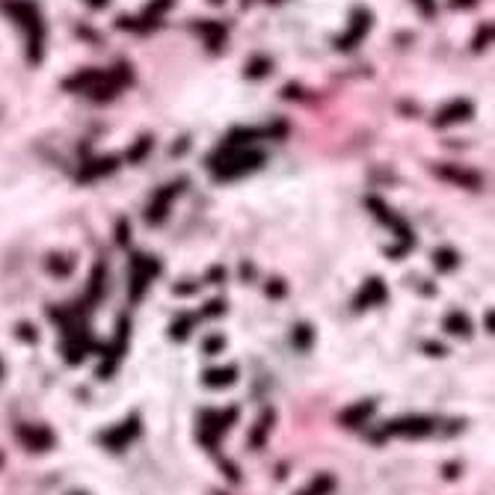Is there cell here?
Listing matches in <instances>:
<instances>
[{"mask_svg": "<svg viewBox=\"0 0 495 495\" xmlns=\"http://www.w3.org/2000/svg\"><path fill=\"white\" fill-rule=\"evenodd\" d=\"M368 21H371V15H368V12H356V15H353V27H350V33H347L344 39H338V48H341V51H350V48H353L362 36H365V33H368Z\"/></svg>", "mask_w": 495, "mask_h": 495, "instance_id": "obj_18", "label": "cell"}, {"mask_svg": "<svg viewBox=\"0 0 495 495\" xmlns=\"http://www.w3.org/2000/svg\"><path fill=\"white\" fill-rule=\"evenodd\" d=\"M436 430V418L430 416H401V418H391L379 427V433L374 436L377 442L379 439H389V436H401V439H424Z\"/></svg>", "mask_w": 495, "mask_h": 495, "instance_id": "obj_4", "label": "cell"}, {"mask_svg": "<svg viewBox=\"0 0 495 495\" xmlns=\"http://www.w3.org/2000/svg\"><path fill=\"white\" fill-rule=\"evenodd\" d=\"M15 439L33 454H45L57 445V436L51 433V427H45V424H18L15 427Z\"/></svg>", "mask_w": 495, "mask_h": 495, "instance_id": "obj_7", "label": "cell"}, {"mask_svg": "<svg viewBox=\"0 0 495 495\" xmlns=\"http://www.w3.org/2000/svg\"><path fill=\"white\" fill-rule=\"evenodd\" d=\"M374 409H377V404L374 401H359V404H353V406H347L338 416V424L341 427H347V430H356V427H362L371 416H374Z\"/></svg>", "mask_w": 495, "mask_h": 495, "instance_id": "obj_13", "label": "cell"}, {"mask_svg": "<svg viewBox=\"0 0 495 495\" xmlns=\"http://www.w3.org/2000/svg\"><path fill=\"white\" fill-rule=\"evenodd\" d=\"M267 294H270V296H285V285L279 282V279H273V282L267 285Z\"/></svg>", "mask_w": 495, "mask_h": 495, "instance_id": "obj_31", "label": "cell"}, {"mask_svg": "<svg viewBox=\"0 0 495 495\" xmlns=\"http://www.w3.org/2000/svg\"><path fill=\"white\" fill-rule=\"evenodd\" d=\"M261 163H264V152H258V148L223 143L211 157V175L217 181H235L261 169Z\"/></svg>", "mask_w": 495, "mask_h": 495, "instance_id": "obj_1", "label": "cell"}, {"mask_svg": "<svg viewBox=\"0 0 495 495\" xmlns=\"http://www.w3.org/2000/svg\"><path fill=\"white\" fill-rule=\"evenodd\" d=\"M104 264H95L92 267V276H89V294H87V300L89 303H98L104 296Z\"/></svg>", "mask_w": 495, "mask_h": 495, "instance_id": "obj_21", "label": "cell"}, {"mask_svg": "<svg viewBox=\"0 0 495 495\" xmlns=\"http://www.w3.org/2000/svg\"><path fill=\"white\" fill-rule=\"evenodd\" d=\"M202 383L208 389H228L238 383V368L235 365H226V368H208L202 374Z\"/></svg>", "mask_w": 495, "mask_h": 495, "instance_id": "obj_15", "label": "cell"}, {"mask_svg": "<svg viewBox=\"0 0 495 495\" xmlns=\"http://www.w3.org/2000/svg\"><path fill=\"white\" fill-rule=\"evenodd\" d=\"M418 4H421V9H424V15H430L433 9H430V0H418Z\"/></svg>", "mask_w": 495, "mask_h": 495, "instance_id": "obj_35", "label": "cell"}, {"mask_svg": "<svg viewBox=\"0 0 495 495\" xmlns=\"http://www.w3.org/2000/svg\"><path fill=\"white\" fill-rule=\"evenodd\" d=\"M193 323H196V318H193V315H181V318H178V321L169 326V335H172L175 341H184V338L190 335Z\"/></svg>", "mask_w": 495, "mask_h": 495, "instance_id": "obj_22", "label": "cell"}, {"mask_svg": "<svg viewBox=\"0 0 495 495\" xmlns=\"http://www.w3.org/2000/svg\"><path fill=\"white\" fill-rule=\"evenodd\" d=\"M223 347H226V338H223V335H211V338L205 341V353H208V356H213V353L223 350Z\"/></svg>", "mask_w": 495, "mask_h": 495, "instance_id": "obj_29", "label": "cell"}, {"mask_svg": "<svg viewBox=\"0 0 495 495\" xmlns=\"http://www.w3.org/2000/svg\"><path fill=\"white\" fill-rule=\"evenodd\" d=\"M116 167H119V157H98V160L87 163V167H80L77 181H95V178H101V175H110Z\"/></svg>", "mask_w": 495, "mask_h": 495, "instance_id": "obj_16", "label": "cell"}, {"mask_svg": "<svg viewBox=\"0 0 495 495\" xmlns=\"http://www.w3.org/2000/svg\"><path fill=\"white\" fill-rule=\"evenodd\" d=\"M223 311H226V303H223V300H211V303L205 306L202 315H205V318H220Z\"/></svg>", "mask_w": 495, "mask_h": 495, "instance_id": "obj_28", "label": "cell"}, {"mask_svg": "<svg viewBox=\"0 0 495 495\" xmlns=\"http://www.w3.org/2000/svg\"><path fill=\"white\" fill-rule=\"evenodd\" d=\"M472 113H474V107L469 101H451V104H445L436 113V128H448V125H457V122H466V119H472Z\"/></svg>", "mask_w": 495, "mask_h": 495, "instance_id": "obj_14", "label": "cell"}, {"mask_svg": "<svg viewBox=\"0 0 495 495\" xmlns=\"http://www.w3.org/2000/svg\"><path fill=\"white\" fill-rule=\"evenodd\" d=\"M433 261H436L439 270H454L457 264H460V255H457L454 250H436V252H433Z\"/></svg>", "mask_w": 495, "mask_h": 495, "instance_id": "obj_24", "label": "cell"}, {"mask_svg": "<svg viewBox=\"0 0 495 495\" xmlns=\"http://www.w3.org/2000/svg\"><path fill=\"white\" fill-rule=\"evenodd\" d=\"M436 175L445 178V181H451V184H457V187H466V190H477V187L484 184V178L477 175V172L451 167V163H442V167H436Z\"/></svg>", "mask_w": 495, "mask_h": 495, "instance_id": "obj_12", "label": "cell"}, {"mask_svg": "<svg viewBox=\"0 0 495 495\" xmlns=\"http://www.w3.org/2000/svg\"><path fill=\"white\" fill-rule=\"evenodd\" d=\"M125 84H130V74L125 69L119 72H98V69H89V72H80L77 77L65 80V89H80L87 92L95 101H104V98H113Z\"/></svg>", "mask_w": 495, "mask_h": 495, "instance_id": "obj_2", "label": "cell"}, {"mask_svg": "<svg viewBox=\"0 0 495 495\" xmlns=\"http://www.w3.org/2000/svg\"><path fill=\"white\" fill-rule=\"evenodd\" d=\"M48 270L57 273V276H69V273L74 270V261H72V258H62V255H60V258L54 255L51 264H48Z\"/></svg>", "mask_w": 495, "mask_h": 495, "instance_id": "obj_26", "label": "cell"}, {"mask_svg": "<svg viewBox=\"0 0 495 495\" xmlns=\"http://www.w3.org/2000/svg\"><path fill=\"white\" fill-rule=\"evenodd\" d=\"M474 0H454V6H472Z\"/></svg>", "mask_w": 495, "mask_h": 495, "instance_id": "obj_36", "label": "cell"}, {"mask_svg": "<svg viewBox=\"0 0 495 495\" xmlns=\"http://www.w3.org/2000/svg\"><path fill=\"white\" fill-rule=\"evenodd\" d=\"M148 148H152V140H148V137H143L140 140V145L134 148V152H128V160H140L145 152H148Z\"/></svg>", "mask_w": 495, "mask_h": 495, "instance_id": "obj_30", "label": "cell"}, {"mask_svg": "<svg viewBox=\"0 0 495 495\" xmlns=\"http://www.w3.org/2000/svg\"><path fill=\"white\" fill-rule=\"evenodd\" d=\"M386 296H389V291H386V285H383V279H368L365 285H362V291L356 294V300H353V308L356 311H365V308H374V306H379V303H386Z\"/></svg>", "mask_w": 495, "mask_h": 495, "instance_id": "obj_11", "label": "cell"}, {"mask_svg": "<svg viewBox=\"0 0 495 495\" xmlns=\"http://www.w3.org/2000/svg\"><path fill=\"white\" fill-rule=\"evenodd\" d=\"M235 421H238L235 406H228L226 412L223 409H205L199 416V430H196V436H199V442L208 451H217V442L228 433V427H232Z\"/></svg>", "mask_w": 495, "mask_h": 495, "instance_id": "obj_3", "label": "cell"}, {"mask_svg": "<svg viewBox=\"0 0 495 495\" xmlns=\"http://www.w3.org/2000/svg\"><path fill=\"white\" fill-rule=\"evenodd\" d=\"M311 338H315V333H311L308 323H300L294 329V347L296 350H308L311 347Z\"/></svg>", "mask_w": 495, "mask_h": 495, "instance_id": "obj_23", "label": "cell"}, {"mask_svg": "<svg viewBox=\"0 0 495 495\" xmlns=\"http://www.w3.org/2000/svg\"><path fill=\"white\" fill-rule=\"evenodd\" d=\"M368 208L377 213V220H379V223H386V226L391 228V232L401 238V250H398V255L406 250V246L416 243V235H412V228H409V226H406V223H404V220H401L389 205H383L379 199H368Z\"/></svg>", "mask_w": 495, "mask_h": 495, "instance_id": "obj_10", "label": "cell"}, {"mask_svg": "<svg viewBox=\"0 0 495 495\" xmlns=\"http://www.w3.org/2000/svg\"><path fill=\"white\" fill-rule=\"evenodd\" d=\"M18 338L27 341V344H36L39 335H36V326H30V323H18Z\"/></svg>", "mask_w": 495, "mask_h": 495, "instance_id": "obj_27", "label": "cell"}, {"mask_svg": "<svg viewBox=\"0 0 495 495\" xmlns=\"http://www.w3.org/2000/svg\"><path fill=\"white\" fill-rule=\"evenodd\" d=\"M442 329H445L448 335L469 338V335H472V321H469L466 311H448V315H445V321H442Z\"/></svg>", "mask_w": 495, "mask_h": 495, "instance_id": "obj_17", "label": "cell"}, {"mask_svg": "<svg viewBox=\"0 0 495 495\" xmlns=\"http://www.w3.org/2000/svg\"><path fill=\"white\" fill-rule=\"evenodd\" d=\"M0 379H4V362H0Z\"/></svg>", "mask_w": 495, "mask_h": 495, "instance_id": "obj_37", "label": "cell"}, {"mask_svg": "<svg viewBox=\"0 0 495 495\" xmlns=\"http://www.w3.org/2000/svg\"><path fill=\"white\" fill-rule=\"evenodd\" d=\"M160 273V264L155 258H145V255H134L130 261V300L140 303L145 288L152 285V279Z\"/></svg>", "mask_w": 495, "mask_h": 495, "instance_id": "obj_8", "label": "cell"}, {"mask_svg": "<svg viewBox=\"0 0 495 495\" xmlns=\"http://www.w3.org/2000/svg\"><path fill=\"white\" fill-rule=\"evenodd\" d=\"M264 69H270V62H252L246 72H250V77H261V74H264Z\"/></svg>", "mask_w": 495, "mask_h": 495, "instance_id": "obj_32", "label": "cell"}, {"mask_svg": "<svg viewBox=\"0 0 495 495\" xmlns=\"http://www.w3.org/2000/svg\"><path fill=\"white\" fill-rule=\"evenodd\" d=\"M424 350H427V353H433V356H445V347H442V344H433V341H427V344H424Z\"/></svg>", "mask_w": 495, "mask_h": 495, "instance_id": "obj_33", "label": "cell"}, {"mask_svg": "<svg viewBox=\"0 0 495 495\" xmlns=\"http://www.w3.org/2000/svg\"><path fill=\"white\" fill-rule=\"evenodd\" d=\"M4 9L12 15V18H18L21 27L30 33V60H42V21H39V12L33 4H27V0H9V4H4Z\"/></svg>", "mask_w": 495, "mask_h": 495, "instance_id": "obj_5", "label": "cell"}, {"mask_svg": "<svg viewBox=\"0 0 495 495\" xmlns=\"http://www.w3.org/2000/svg\"><path fill=\"white\" fill-rule=\"evenodd\" d=\"M333 492H335V477L329 474V472H321V474H315L300 492H294V495H333Z\"/></svg>", "mask_w": 495, "mask_h": 495, "instance_id": "obj_19", "label": "cell"}, {"mask_svg": "<svg viewBox=\"0 0 495 495\" xmlns=\"http://www.w3.org/2000/svg\"><path fill=\"white\" fill-rule=\"evenodd\" d=\"M140 416L134 412V416H128L122 424H116V427H110V430H104L101 433V445L107 451H113V454H119V451H125L130 442H134L137 436H140Z\"/></svg>", "mask_w": 495, "mask_h": 495, "instance_id": "obj_6", "label": "cell"}, {"mask_svg": "<svg viewBox=\"0 0 495 495\" xmlns=\"http://www.w3.org/2000/svg\"><path fill=\"white\" fill-rule=\"evenodd\" d=\"M184 184H187V181H184V178H178V181H172V184L160 187V190L155 193V199L148 202V208H145V220L152 223V226H160L163 220H167L169 205H172V199H178V193L184 190Z\"/></svg>", "mask_w": 495, "mask_h": 495, "instance_id": "obj_9", "label": "cell"}, {"mask_svg": "<svg viewBox=\"0 0 495 495\" xmlns=\"http://www.w3.org/2000/svg\"><path fill=\"white\" fill-rule=\"evenodd\" d=\"M489 33H492V27H486V30L481 33V36H477V42H474L477 51H481V45H486V42H489Z\"/></svg>", "mask_w": 495, "mask_h": 495, "instance_id": "obj_34", "label": "cell"}, {"mask_svg": "<svg viewBox=\"0 0 495 495\" xmlns=\"http://www.w3.org/2000/svg\"><path fill=\"white\" fill-rule=\"evenodd\" d=\"M199 30H202L205 36H208V45L213 48V51H217V45H220V39L226 36V30H223V27H217L213 21H202V24H199Z\"/></svg>", "mask_w": 495, "mask_h": 495, "instance_id": "obj_25", "label": "cell"}, {"mask_svg": "<svg viewBox=\"0 0 495 495\" xmlns=\"http://www.w3.org/2000/svg\"><path fill=\"white\" fill-rule=\"evenodd\" d=\"M273 421H276V412H273V409H264V412H261V418L255 421L252 436H250V445H252V448H261V445H264V439H267Z\"/></svg>", "mask_w": 495, "mask_h": 495, "instance_id": "obj_20", "label": "cell"}]
</instances>
